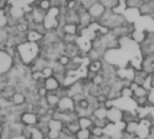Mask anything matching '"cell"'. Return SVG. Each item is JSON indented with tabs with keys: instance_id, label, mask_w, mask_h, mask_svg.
Segmentation results:
<instances>
[{
	"instance_id": "4",
	"label": "cell",
	"mask_w": 154,
	"mask_h": 139,
	"mask_svg": "<svg viewBox=\"0 0 154 139\" xmlns=\"http://www.w3.org/2000/svg\"><path fill=\"white\" fill-rule=\"evenodd\" d=\"M76 106H77V103L75 100L73 99V97H71L70 95L65 94L60 97L56 109L62 112H72L76 111Z\"/></svg>"
},
{
	"instance_id": "8",
	"label": "cell",
	"mask_w": 154,
	"mask_h": 139,
	"mask_svg": "<svg viewBox=\"0 0 154 139\" xmlns=\"http://www.w3.org/2000/svg\"><path fill=\"white\" fill-rule=\"evenodd\" d=\"M58 29L60 30L62 34H73L79 35L80 32V27L77 22H64Z\"/></svg>"
},
{
	"instance_id": "2",
	"label": "cell",
	"mask_w": 154,
	"mask_h": 139,
	"mask_svg": "<svg viewBox=\"0 0 154 139\" xmlns=\"http://www.w3.org/2000/svg\"><path fill=\"white\" fill-rule=\"evenodd\" d=\"M14 67L13 55L6 49H0V76L6 75Z\"/></svg>"
},
{
	"instance_id": "18",
	"label": "cell",
	"mask_w": 154,
	"mask_h": 139,
	"mask_svg": "<svg viewBox=\"0 0 154 139\" xmlns=\"http://www.w3.org/2000/svg\"><path fill=\"white\" fill-rule=\"evenodd\" d=\"M34 5H36L41 10L47 13L52 7V3H51V0H37Z\"/></svg>"
},
{
	"instance_id": "27",
	"label": "cell",
	"mask_w": 154,
	"mask_h": 139,
	"mask_svg": "<svg viewBox=\"0 0 154 139\" xmlns=\"http://www.w3.org/2000/svg\"><path fill=\"white\" fill-rule=\"evenodd\" d=\"M48 91H47V89L43 86V84H42V85H39V86H37V88H36V95L39 97V98H44L47 94H48Z\"/></svg>"
},
{
	"instance_id": "14",
	"label": "cell",
	"mask_w": 154,
	"mask_h": 139,
	"mask_svg": "<svg viewBox=\"0 0 154 139\" xmlns=\"http://www.w3.org/2000/svg\"><path fill=\"white\" fill-rule=\"evenodd\" d=\"M107 108L105 105H97L92 111V117L94 119H106Z\"/></svg>"
},
{
	"instance_id": "24",
	"label": "cell",
	"mask_w": 154,
	"mask_h": 139,
	"mask_svg": "<svg viewBox=\"0 0 154 139\" xmlns=\"http://www.w3.org/2000/svg\"><path fill=\"white\" fill-rule=\"evenodd\" d=\"M71 57H69V55H67L66 53H61V54H60L59 55V57L57 58V59H56V61L59 63V64H60L61 66H63V67H67L70 62H71Z\"/></svg>"
},
{
	"instance_id": "17",
	"label": "cell",
	"mask_w": 154,
	"mask_h": 139,
	"mask_svg": "<svg viewBox=\"0 0 154 139\" xmlns=\"http://www.w3.org/2000/svg\"><path fill=\"white\" fill-rule=\"evenodd\" d=\"M106 77L104 76V75L102 73H97L93 77L92 79L90 80V83L97 85V86H100L102 87L105 84H106Z\"/></svg>"
},
{
	"instance_id": "1",
	"label": "cell",
	"mask_w": 154,
	"mask_h": 139,
	"mask_svg": "<svg viewBox=\"0 0 154 139\" xmlns=\"http://www.w3.org/2000/svg\"><path fill=\"white\" fill-rule=\"evenodd\" d=\"M17 54L19 56L22 65L31 66L38 58L41 53V48L38 43L31 41H23L15 46Z\"/></svg>"
},
{
	"instance_id": "22",
	"label": "cell",
	"mask_w": 154,
	"mask_h": 139,
	"mask_svg": "<svg viewBox=\"0 0 154 139\" xmlns=\"http://www.w3.org/2000/svg\"><path fill=\"white\" fill-rule=\"evenodd\" d=\"M39 71H40L41 75L43 78H47V77L52 76L54 75V69H53V67H51V66H48V65L43 66Z\"/></svg>"
},
{
	"instance_id": "3",
	"label": "cell",
	"mask_w": 154,
	"mask_h": 139,
	"mask_svg": "<svg viewBox=\"0 0 154 139\" xmlns=\"http://www.w3.org/2000/svg\"><path fill=\"white\" fill-rule=\"evenodd\" d=\"M87 10L92 17V19L94 20V22H97L104 16L107 9L99 0H94L87 7Z\"/></svg>"
},
{
	"instance_id": "15",
	"label": "cell",
	"mask_w": 154,
	"mask_h": 139,
	"mask_svg": "<svg viewBox=\"0 0 154 139\" xmlns=\"http://www.w3.org/2000/svg\"><path fill=\"white\" fill-rule=\"evenodd\" d=\"M103 65L104 62L102 59H97V60H91L89 61L88 65V71L92 72V73H99L102 68H103Z\"/></svg>"
},
{
	"instance_id": "20",
	"label": "cell",
	"mask_w": 154,
	"mask_h": 139,
	"mask_svg": "<svg viewBox=\"0 0 154 139\" xmlns=\"http://www.w3.org/2000/svg\"><path fill=\"white\" fill-rule=\"evenodd\" d=\"M91 132V138L90 139H100L101 137L105 134V129L97 126H93L90 129Z\"/></svg>"
},
{
	"instance_id": "12",
	"label": "cell",
	"mask_w": 154,
	"mask_h": 139,
	"mask_svg": "<svg viewBox=\"0 0 154 139\" xmlns=\"http://www.w3.org/2000/svg\"><path fill=\"white\" fill-rule=\"evenodd\" d=\"M47 125H48V128L50 130H53V131H57V132H61L64 126H65V123L59 120V119H56V118H53L51 117L48 122H47Z\"/></svg>"
},
{
	"instance_id": "25",
	"label": "cell",
	"mask_w": 154,
	"mask_h": 139,
	"mask_svg": "<svg viewBox=\"0 0 154 139\" xmlns=\"http://www.w3.org/2000/svg\"><path fill=\"white\" fill-rule=\"evenodd\" d=\"M120 93L122 98H126V99H132L134 95V91L130 88V86H123L120 89Z\"/></svg>"
},
{
	"instance_id": "28",
	"label": "cell",
	"mask_w": 154,
	"mask_h": 139,
	"mask_svg": "<svg viewBox=\"0 0 154 139\" xmlns=\"http://www.w3.org/2000/svg\"><path fill=\"white\" fill-rule=\"evenodd\" d=\"M5 131V127H4V125H3V123L2 122H0V136L3 134V132Z\"/></svg>"
},
{
	"instance_id": "9",
	"label": "cell",
	"mask_w": 154,
	"mask_h": 139,
	"mask_svg": "<svg viewBox=\"0 0 154 139\" xmlns=\"http://www.w3.org/2000/svg\"><path fill=\"white\" fill-rule=\"evenodd\" d=\"M43 86L47 89L48 92H57L62 86V84L54 75H52V76L44 78Z\"/></svg>"
},
{
	"instance_id": "19",
	"label": "cell",
	"mask_w": 154,
	"mask_h": 139,
	"mask_svg": "<svg viewBox=\"0 0 154 139\" xmlns=\"http://www.w3.org/2000/svg\"><path fill=\"white\" fill-rule=\"evenodd\" d=\"M107 10H116L121 3V0H99Z\"/></svg>"
},
{
	"instance_id": "6",
	"label": "cell",
	"mask_w": 154,
	"mask_h": 139,
	"mask_svg": "<svg viewBox=\"0 0 154 139\" xmlns=\"http://www.w3.org/2000/svg\"><path fill=\"white\" fill-rule=\"evenodd\" d=\"M123 116H124V110H122L120 107L116 105H113L107 108L106 119L110 123L116 124L118 122L123 121Z\"/></svg>"
},
{
	"instance_id": "23",
	"label": "cell",
	"mask_w": 154,
	"mask_h": 139,
	"mask_svg": "<svg viewBox=\"0 0 154 139\" xmlns=\"http://www.w3.org/2000/svg\"><path fill=\"white\" fill-rule=\"evenodd\" d=\"M76 139H90L91 138V132L90 129H79L78 132L75 134Z\"/></svg>"
},
{
	"instance_id": "10",
	"label": "cell",
	"mask_w": 154,
	"mask_h": 139,
	"mask_svg": "<svg viewBox=\"0 0 154 139\" xmlns=\"http://www.w3.org/2000/svg\"><path fill=\"white\" fill-rule=\"evenodd\" d=\"M25 36H26V40L38 43V44H40L43 40V38H44V34L39 32L38 31L32 28H30V30L26 32Z\"/></svg>"
},
{
	"instance_id": "13",
	"label": "cell",
	"mask_w": 154,
	"mask_h": 139,
	"mask_svg": "<svg viewBox=\"0 0 154 139\" xmlns=\"http://www.w3.org/2000/svg\"><path fill=\"white\" fill-rule=\"evenodd\" d=\"M78 123L80 129H90L94 126V118L92 116H79Z\"/></svg>"
},
{
	"instance_id": "11",
	"label": "cell",
	"mask_w": 154,
	"mask_h": 139,
	"mask_svg": "<svg viewBox=\"0 0 154 139\" xmlns=\"http://www.w3.org/2000/svg\"><path fill=\"white\" fill-rule=\"evenodd\" d=\"M60 99V95L57 92H49L48 94L44 97L45 102L48 107L56 108Z\"/></svg>"
},
{
	"instance_id": "21",
	"label": "cell",
	"mask_w": 154,
	"mask_h": 139,
	"mask_svg": "<svg viewBox=\"0 0 154 139\" xmlns=\"http://www.w3.org/2000/svg\"><path fill=\"white\" fill-rule=\"evenodd\" d=\"M149 91L146 87L143 85H139L134 91V95L133 98H139V97H143V96H148Z\"/></svg>"
},
{
	"instance_id": "7",
	"label": "cell",
	"mask_w": 154,
	"mask_h": 139,
	"mask_svg": "<svg viewBox=\"0 0 154 139\" xmlns=\"http://www.w3.org/2000/svg\"><path fill=\"white\" fill-rule=\"evenodd\" d=\"M10 102H11V104L14 106V107H22V106H24L26 103H27V96L26 94L22 92V91H15L11 99H10Z\"/></svg>"
},
{
	"instance_id": "26",
	"label": "cell",
	"mask_w": 154,
	"mask_h": 139,
	"mask_svg": "<svg viewBox=\"0 0 154 139\" xmlns=\"http://www.w3.org/2000/svg\"><path fill=\"white\" fill-rule=\"evenodd\" d=\"M126 5V8H140L143 4L142 0H124Z\"/></svg>"
},
{
	"instance_id": "16",
	"label": "cell",
	"mask_w": 154,
	"mask_h": 139,
	"mask_svg": "<svg viewBox=\"0 0 154 139\" xmlns=\"http://www.w3.org/2000/svg\"><path fill=\"white\" fill-rule=\"evenodd\" d=\"M10 17L8 12L5 7L0 8V30L5 29L9 26Z\"/></svg>"
},
{
	"instance_id": "29",
	"label": "cell",
	"mask_w": 154,
	"mask_h": 139,
	"mask_svg": "<svg viewBox=\"0 0 154 139\" xmlns=\"http://www.w3.org/2000/svg\"><path fill=\"white\" fill-rule=\"evenodd\" d=\"M143 1V3H146V2H150L151 0H142Z\"/></svg>"
},
{
	"instance_id": "5",
	"label": "cell",
	"mask_w": 154,
	"mask_h": 139,
	"mask_svg": "<svg viewBox=\"0 0 154 139\" xmlns=\"http://www.w3.org/2000/svg\"><path fill=\"white\" fill-rule=\"evenodd\" d=\"M20 122L26 127L37 126L40 121V116L38 113L32 111H24L19 115Z\"/></svg>"
}]
</instances>
